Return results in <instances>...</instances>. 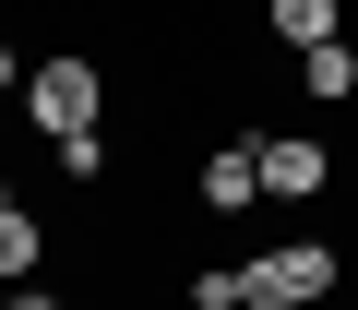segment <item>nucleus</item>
<instances>
[{
	"label": "nucleus",
	"mask_w": 358,
	"mask_h": 310,
	"mask_svg": "<svg viewBox=\"0 0 358 310\" xmlns=\"http://www.w3.org/2000/svg\"><path fill=\"white\" fill-rule=\"evenodd\" d=\"M322 179H334V155H322V143H299V131H275V143H263V191H287V203H310Z\"/></svg>",
	"instance_id": "3"
},
{
	"label": "nucleus",
	"mask_w": 358,
	"mask_h": 310,
	"mask_svg": "<svg viewBox=\"0 0 358 310\" xmlns=\"http://www.w3.org/2000/svg\"><path fill=\"white\" fill-rule=\"evenodd\" d=\"M251 191H263V143H227L215 168H203V203H215V215H239Z\"/></svg>",
	"instance_id": "4"
},
{
	"label": "nucleus",
	"mask_w": 358,
	"mask_h": 310,
	"mask_svg": "<svg viewBox=\"0 0 358 310\" xmlns=\"http://www.w3.org/2000/svg\"><path fill=\"white\" fill-rule=\"evenodd\" d=\"M13 310H60V298H48V286H13Z\"/></svg>",
	"instance_id": "8"
},
{
	"label": "nucleus",
	"mask_w": 358,
	"mask_h": 310,
	"mask_svg": "<svg viewBox=\"0 0 358 310\" xmlns=\"http://www.w3.org/2000/svg\"><path fill=\"white\" fill-rule=\"evenodd\" d=\"M0 274H13V286L36 274V215H24V203H0Z\"/></svg>",
	"instance_id": "7"
},
{
	"label": "nucleus",
	"mask_w": 358,
	"mask_h": 310,
	"mask_svg": "<svg viewBox=\"0 0 358 310\" xmlns=\"http://www.w3.org/2000/svg\"><path fill=\"white\" fill-rule=\"evenodd\" d=\"M299 84H310V96H346V84H358V48H346V36L299 48Z\"/></svg>",
	"instance_id": "5"
},
{
	"label": "nucleus",
	"mask_w": 358,
	"mask_h": 310,
	"mask_svg": "<svg viewBox=\"0 0 358 310\" xmlns=\"http://www.w3.org/2000/svg\"><path fill=\"white\" fill-rule=\"evenodd\" d=\"M310 298H334V239H287L239 263V310H310Z\"/></svg>",
	"instance_id": "1"
},
{
	"label": "nucleus",
	"mask_w": 358,
	"mask_h": 310,
	"mask_svg": "<svg viewBox=\"0 0 358 310\" xmlns=\"http://www.w3.org/2000/svg\"><path fill=\"white\" fill-rule=\"evenodd\" d=\"M0 203H13V191H0Z\"/></svg>",
	"instance_id": "10"
},
{
	"label": "nucleus",
	"mask_w": 358,
	"mask_h": 310,
	"mask_svg": "<svg viewBox=\"0 0 358 310\" xmlns=\"http://www.w3.org/2000/svg\"><path fill=\"white\" fill-rule=\"evenodd\" d=\"M263 13H275L287 48H322V36H334V0H263Z\"/></svg>",
	"instance_id": "6"
},
{
	"label": "nucleus",
	"mask_w": 358,
	"mask_h": 310,
	"mask_svg": "<svg viewBox=\"0 0 358 310\" xmlns=\"http://www.w3.org/2000/svg\"><path fill=\"white\" fill-rule=\"evenodd\" d=\"M96 108H108L96 60H36V72H24V119H36L48 143H84V131H96Z\"/></svg>",
	"instance_id": "2"
},
{
	"label": "nucleus",
	"mask_w": 358,
	"mask_h": 310,
	"mask_svg": "<svg viewBox=\"0 0 358 310\" xmlns=\"http://www.w3.org/2000/svg\"><path fill=\"white\" fill-rule=\"evenodd\" d=\"M0 96H13V48H0Z\"/></svg>",
	"instance_id": "9"
}]
</instances>
